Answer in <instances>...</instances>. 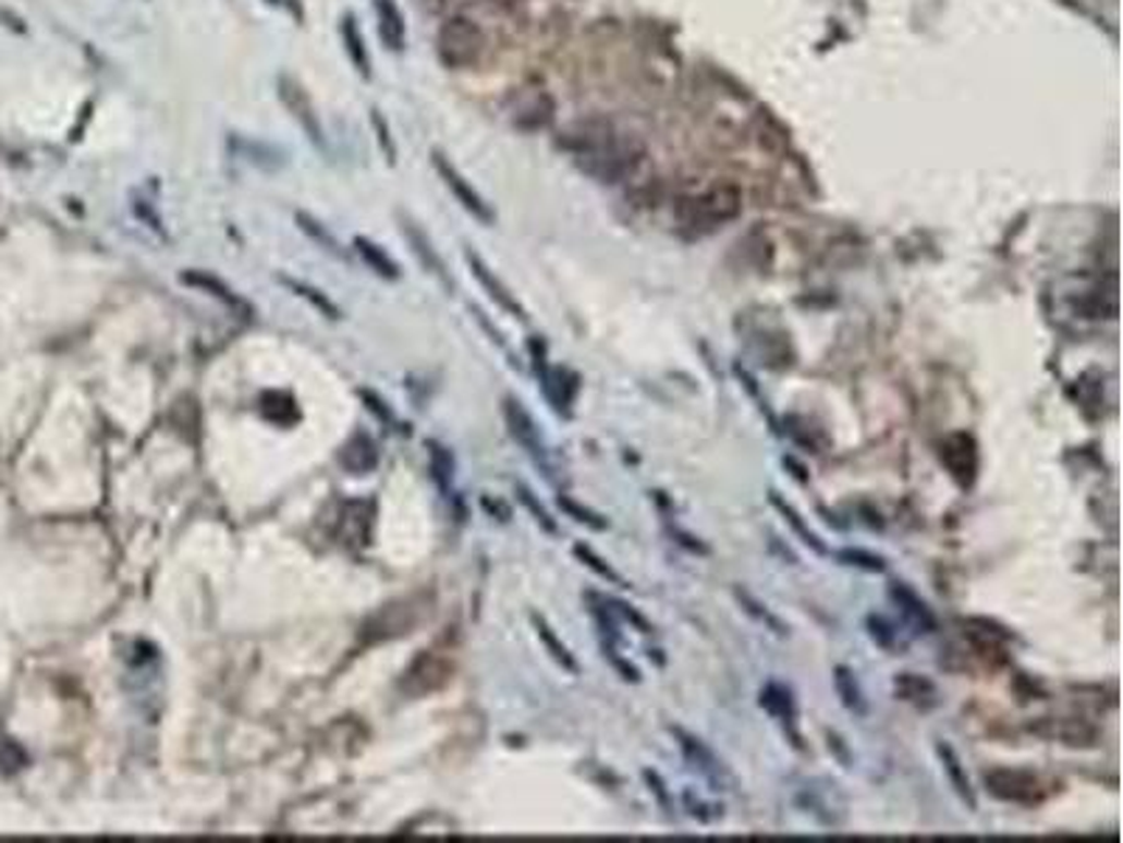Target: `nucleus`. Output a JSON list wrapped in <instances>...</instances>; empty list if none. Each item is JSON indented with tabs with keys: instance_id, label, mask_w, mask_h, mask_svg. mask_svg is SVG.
Returning <instances> with one entry per match:
<instances>
[{
	"instance_id": "f257e3e1",
	"label": "nucleus",
	"mask_w": 1123,
	"mask_h": 843,
	"mask_svg": "<svg viewBox=\"0 0 1123 843\" xmlns=\"http://www.w3.org/2000/svg\"><path fill=\"white\" fill-rule=\"evenodd\" d=\"M578 169L599 183H619L644 161V147L630 135H615L610 127L582 124L565 140Z\"/></svg>"
},
{
	"instance_id": "f03ea898",
	"label": "nucleus",
	"mask_w": 1123,
	"mask_h": 843,
	"mask_svg": "<svg viewBox=\"0 0 1123 843\" xmlns=\"http://www.w3.org/2000/svg\"><path fill=\"white\" fill-rule=\"evenodd\" d=\"M742 215V192L733 183H719L683 206V222L697 234L717 231Z\"/></svg>"
},
{
	"instance_id": "7ed1b4c3",
	"label": "nucleus",
	"mask_w": 1123,
	"mask_h": 843,
	"mask_svg": "<svg viewBox=\"0 0 1123 843\" xmlns=\"http://www.w3.org/2000/svg\"><path fill=\"white\" fill-rule=\"evenodd\" d=\"M436 51L441 62L450 68H473L486 51V34L480 32L473 17H450L441 23L439 37H436Z\"/></svg>"
},
{
	"instance_id": "20e7f679",
	"label": "nucleus",
	"mask_w": 1123,
	"mask_h": 843,
	"mask_svg": "<svg viewBox=\"0 0 1123 843\" xmlns=\"http://www.w3.org/2000/svg\"><path fill=\"white\" fill-rule=\"evenodd\" d=\"M503 414L505 425H509V433L514 436V442L528 453L534 464H537L548 478H551V462H548V448L542 442V433H539L537 422L528 411L523 408V402L514 400V396H505L503 400Z\"/></svg>"
},
{
	"instance_id": "39448f33",
	"label": "nucleus",
	"mask_w": 1123,
	"mask_h": 843,
	"mask_svg": "<svg viewBox=\"0 0 1123 843\" xmlns=\"http://www.w3.org/2000/svg\"><path fill=\"white\" fill-rule=\"evenodd\" d=\"M984 784L991 796L1014 804H1039L1045 798V787L1037 773L1017 768H998L984 773Z\"/></svg>"
},
{
	"instance_id": "423d86ee",
	"label": "nucleus",
	"mask_w": 1123,
	"mask_h": 843,
	"mask_svg": "<svg viewBox=\"0 0 1123 843\" xmlns=\"http://www.w3.org/2000/svg\"><path fill=\"white\" fill-rule=\"evenodd\" d=\"M432 169L439 172L441 183H444V186L450 188L452 197H455V200H459L461 206H464L466 211H469V215L475 217V220L486 222V225H492L495 215H492V208H489V203H486L484 197H480L478 188H475L473 183L466 181L464 174H461L459 169H455V163H452L444 152H439V149H432Z\"/></svg>"
},
{
	"instance_id": "0eeeda50",
	"label": "nucleus",
	"mask_w": 1123,
	"mask_h": 843,
	"mask_svg": "<svg viewBox=\"0 0 1123 843\" xmlns=\"http://www.w3.org/2000/svg\"><path fill=\"white\" fill-rule=\"evenodd\" d=\"M279 99L281 105L293 113V119L298 121L306 138L313 140L318 149H324V124H320L318 110H315L313 99H309V94L304 90V85H301L298 80H293V76H279Z\"/></svg>"
},
{
	"instance_id": "6e6552de",
	"label": "nucleus",
	"mask_w": 1123,
	"mask_h": 843,
	"mask_svg": "<svg viewBox=\"0 0 1123 843\" xmlns=\"http://www.w3.org/2000/svg\"><path fill=\"white\" fill-rule=\"evenodd\" d=\"M669 731H672L674 740H678L685 762L692 765L694 770H699V777L708 779V782H711L717 790L728 784V770H724L722 759H719L717 754H713V750L708 748V745H705L697 734L685 731L683 725H672Z\"/></svg>"
},
{
	"instance_id": "1a4fd4ad",
	"label": "nucleus",
	"mask_w": 1123,
	"mask_h": 843,
	"mask_svg": "<svg viewBox=\"0 0 1123 843\" xmlns=\"http://www.w3.org/2000/svg\"><path fill=\"white\" fill-rule=\"evenodd\" d=\"M941 462L961 487H972L977 473V444L969 433H955L941 444Z\"/></svg>"
},
{
	"instance_id": "9d476101",
	"label": "nucleus",
	"mask_w": 1123,
	"mask_h": 843,
	"mask_svg": "<svg viewBox=\"0 0 1123 843\" xmlns=\"http://www.w3.org/2000/svg\"><path fill=\"white\" fill-rule=\"evenodd\" d=\"M466 261H469V268H473L475 279L480 281V288H484L486 293H489V298H492V302L498 304V307H503L505 313H512L514 318H525L523 304H520L517 298H514L512 290L505 288L503 281H500L498 276L492 273V268H489V265H486V261L480 259L478 254H475V251H466Z\"/></svg>"
},
{
	"instance_id": "9b49d317",
	"label": "nucleus",
	"mask_w": 1123,
	"mask_h": 843,
	"mask_svg": "<svg viewBox=\"0 0 1123 843\" xmlns=\"http://www.w3.org/2000/svg\"><path fill=\"white\" fill-rule=\"evenodd\" d=\"M340 37H343L346 54L349 60H352V65L357 68V74L363 76V80H371V51H368L363 28H359L357 17H354L352 12L343 14V21H340Z\"/></svg>"
},
{
	"instance_id": "f8f14e48",
	"label": "nucleus",
	"mask_w": 1123,
	"mask_h": 843,
	"mask_svg": "<svg viewBox=\"0 0 1123 843\" xmlns=\"http://www.w3.org/2000/svg\"><path fill=\"white\" fill-rule=\"evenodd\" d=\"M936 750H938V759H941V765H944V773H947V779H950L952 790H955L957 796H961V802H964L969 810H977L975 787H972L969 773H966L964 762H961V757H957V750L952 748L950 743H938Z\"/></svg>"
},
{
	"instance_id": "ddd939ff",
	"label": "nucleus",
	"mask_w": 1123,
	"mask_h": 843,
	"mask_svg": "<svg viewBox=\"0 0 1123 843\" xmlns=\"http://www.w3.org/2000/svg\"><path fill=\"white\" fill-rule=\"evenodd\" d=\"M542 389H546V396L551 400L553 411L562 416H571L573 396H576L578 389V377L567 368H548V375L542 377Z\"/></svg>"
},
{
	"instance_id": "4468645a",
	"label": "nucleus",
	"mask_w": 1123,
	"mask_h": 843,
	"mask_svg": "<svg viewBox=\"0 0 1123 843\" xmlns=\"http://www.w3.org/2000/svg\"><path fill=\"white\" fill-rule=\"evenodd\" d=\"M374 12H377L379 37H382L388 51H402L405 48V17H402L396 0H374Z\"/></svg>"
},
{
	"instance_id": "2eb2a0df",
	"label": "nucleus",
	"mask_w": 1123,
	"mask_h": 843,
	"mask_svg": "<svg viewBox=\"0 0 1123 843\" xmlns=\"http://www.w3.org/2000/svg\"><path fill=\"white\" fill-rule=\"evenodd\" d=\"M180 279L186 281L188 288H197L203 290V293L213 295V298H220L225 307L231 309H240V313H251V307H247V302L242 298L236 290H231L222 279H217L213 273H206V270H186V273L180 276Z\"/></svg>"
},
{
	"instance_id": "dca6fc26",
	"label": "nucleus",
	"mask_w": 1123,
	"mask_h": 843,
	"mask_svg": "<svg viewBox=\"0 0 1123 843\" xmlns=\"http://www.w3.org/2000/svg\"><path fill=\"white\" fill-rule=\"evenodd\" d=\"M891 599L899 604V608H902L904 616L911 619V622L916 624L921 633H932V630L938 627L936 616H932V610L927 608V602H924L921 596H918L913 588H907L904 583L891 585Z\"/></svg>"
},
{
	"instance_id": "f3484780",
	"label": "nucleus",
	"mask_w": 1123,
	"mask_h": 843,
	"mask_svg": "<svg viewBox=\"0 0 1123 843\" xmlns=\"http://www.w3.org/2000/svg\"><path fill=\"white\" fill-rule=\"evenodd\" d=\"M893 689H896V697L913 702L918 709H936L938 706V689L936 683L927 681V677L916 675V672H902L893 681Z\"/></svg>"
},
{
	"instance_id": "a211bd4d",
	"label": "nucleus",
	"mask_w": 1123,
	"mask_h": 843,
	"mask_svg": "<svg viewBox=\"0 0 1123 843\" xmlns=\"http://www.w3.org/2000/svg\"><path fill=\"white\" fill-rule=\"evenodd\" d=\"M758 702H761V709L770 711L784 729H795L798 709H795V697H792V692L786 689V686H781V683H767L765 689H761V695H758ZM792 734H795V731H792Z\"/></svg>"
},
{
	"instance_id": "6ab92c4d",
	"label": "nucleus",
	"mask_w": 1123,
	"mask_h": 843,
	"mask_svg": "<svg viewBox=\"0 0 1123 843\" xmlns=\"http://www.w3.org/2000/svg\"><path fill=\"white\" fill-rule=\"evenodd\" d=\"M770 503L778 509V512H781V515H784V521L790 523L792 532H795V535L801 537V542H804V546H809V549L815 551V554H820V557L829 554V549H826V546H823V540H820V537L815 535V532H811L809 526H806V521H804V517H801V512L795 506H792L790 501H784V498L778 496V492H770Z\"/></svg>"
},
{
	"instance_id": "aec40b11",
	"label": "nucleus",
	"mask_w": 1123,
	"mask_h": 843,
	"mask_svg": "<svg viewBox=\"0 0 1123 843\" xmlns=\"http://www.w3.org/2000/svg\"><path fill=\"white\" fill-rule=\"evenodd\" d=\"M532 624H534V630H537L539 642L546 644V649H548V652H551L553 661H557L559 667H562V670H567V672H573V675H576V672H578L576 658H573V652H571V649H567V644L562 642V638H559L557 633H553L551 624H548L546 619L539 616V613H532Z\"/></svg>"
},
{
	"instance_id": "412c9836",
	"label": "nucleus",
	"mask_w": 1123,
	"mask_h": 843,
	"mask_svg": "<svg viewBox=\"0 0 1123 843\" xmlns=\"http://www.w3.org/2000/svg\"><path fill=\"white\" fill-rule=\"evenodd\" d=\"M354 251H357L368 268H371L374 273L382 276V279H391V281L400 279V265L391 259V254H388L382 245L366 240V236H357V240H354Z\"/></svg>"
},
{
	"instance_id": "4be33fe9",
	"label": "nucleus",
	"mask_w": 1123,
	"mask_h": 843,
	"mask_svg": "<svg viewBox=\"0 0 1123 843\" xmlns=\"http://www.w3.org/2000/svg\"><path fill=\"white\" fill-rule=\"evenodd\" d=\"M834 689H838V697L845 709L854 711L857 717L868 714V702H865L857 677H854V672H851L849 667H843V663L834 667Z\"/></svg>"
},
{
	"instance_id": "5701e85b",
	"label": "nucleus",
	"mask_w": 1123,
	"mask_h": 843,
	"mask_svg": "<svg viewBox=\"0 0 1123 843\" xmlns=\"http://www.w3.org/2000/svg\"><path fill=\"white\" fill-rule=\"evenodd\" d=\"M405 236H407V242H411L413 254H416L422 259V265H425V268L430 270V273L439 276V279L450 281V279H447L444 261H441L439 254L432 251V245H430V240H427V234H425V231H422L419 225H416V222L407 220V217H405Z\"/></svg>"
},
{
	"instance_id": "b1692460",
	"label": "nucleus",
	"mask_w": 1123,
	"mask_h": 843,
	"mask_svg": "<svg viewBox=\"0 0 1123 843\" xmlns=\"http://www.w3.org/2000/svg\"><path fill=\"white\" fill-rule=\"evenodd\" d=\"M551 113H553V105L551 99H548L546 94H534L532 99L523 101V105H517V113H514V121H517L520 127H542V124H548L551 121Z\"/></svg>"
},
{
	"instance_id": "393cba45",
	"label": "nucleus",
	"mask_w": 1123,
	"mask_h": 843,
	"mask_svg": "<svg viewBox=\"0 0 1123 843\" xmlns=\"http://www.w3.org/2000/svg\"><path fill=\"white\" fill-rule=\"evenodd\" d=\"M343 464H346L352 473L363 476V473H368V469L377 464V444L363 433L354 436V442L349 444L346 453H343Z\"/></svg>"
},
{
	"instance_id": "a878e982",
	"label": "nucleus",
	"mask_w": 1123,
	"mask_h": 843,
	"mask_svg": "<svg viewBox=\"0 0 1123 843\" xmlns=\"http://www.w3.org/2000/svg\"><path fill=\"white\" fill-rule=\"evenodd\" d=\"M733 594H736L739 604H742V610H745L747 616H753V619H756V622H761V624H765V627H770L772 633H776V636H786V624L781 622V619H778V616H772L770 608H767L765 602H758V599L750 594V590L736 588V590H733Z\"/></svg>"
},
{
	"instance_id": "bb28decb",
	"label": "nucleus",
	"mask_w": 1123,
	"mask_h": 843,
	"mask_svg": "<svg viewBox=\"0 0 1123 843\" xmlns=\"http://www.w3.org/2000/svg\"><path fill=\"white\" fill-rule=\"evenodd\" d=\"M573 554H576L578 560L585 562V565L593 571V574H599L601 579H607V583L619 585V588H630V583H626L624 576H621L619 571L612 569V565L605 560V557H599V554H596V551L590 549V546H585V542H576V546H573Z\"/></svg>"
},
{
	"instance_id": "cd10ccee",
	"label": "nucleus",
	"mask_w": 1123,
	"mask_h": 843,
	"mask_svg": "<svg viewBox=\"0 0 1123 843\" xmlns=\"http://www.w3.org/2000/svg\"><path fill=\"white\" fill-rule=\"evenodd\" d=\"M295 222H298L301 231L313 236V240L318 242V245L324 251H329V254H332V256H340V259L346 256V254H343V248H340V242L334 240L332 234H329V228H326L324 222L315 220L313 215H304V211H298V215H295Z\"/></svg>"
},
{
	"instance_id": "c85d7f7f",
	"label": "nucleus",
	"mask_w": 1123,
	"mask_h": 843,
	"mask_svg": "<svg viewBox=\"0 0 1123 843\" xmlns=\"http://www.w3.org/2000/svg\"><path fill=\"white\" fill-rule=\"evenodd\" d=\"M838 560L843 562V565H851V569L868 571V574H882V571L888 569L884 557L874 554V551H865V549H840Z\"/></svg>"
},
{
	"instance_id": "c756f323",
	"label": "nucleus",
	"mask_w": 1123,
	"mask_h": 843,
	"mask_svg": "<svg viewBox=\"0 0 1123 843\" xmlns=\"http://www.w3.org/2000/svg\"><path fill=\"white\" fill-rule=\"evenodd\" d=\"M281 281H284V284L290 290H295V293H298L301 298H306V302H313L315 307H318L324 315H329V318H340V309L334 307L332 298H329V295H326V293H320V290H315L313 284H304V281L290 279V276H281Z\"/></svg>"
},
{
	"instance_id": "7c9ffc66",
	"label": "nucleus",
	"mask_w": 1123,
	"mask_h": 843,
	"mask_svg": "<svg viewBox=\"0 0 1123 843\" xmlns=\"http://www.w3.org/2000/svg\"><path fill=\"white\" fill-rule=\"evenodd\" d=\"M517 498H520V503H523V506L528 509V512H532L534 521L539 523V529L548 532V535H557V532H559L557 529V521H553L551 512H548V509L537 501V496H534L532 489L525 487V484H517Z\"/></svg>"
},
{
	"instance_id": "2f4dec72",
	"label": "nucleus",
	"mask_w": 1123,
	"mask_h": 843,
	"mask_svg": "<svg viewBox=\"0 0 1123 843\" xmlns=\"http://www.w3.org/2000/svg\"><path fill=\"white\" fill-rule=\"evenodd\" d=\"M559 509H565L573 521L585 523V526H590V529H596V532H605L607 526H610L605 515H599V512H593V509L582 506V503H576L573 498H567V496H559Z\"/></svg>"
},
{
	"instance_id": "473e14b6",
	"label": "nucleus",
	"mask_w": 1123,
	"mask_h": 843,
	"mask_svg": "<svg viewBox=\"0 0 1123 843\" xmlns=\"http://www.w3.org/2000/svg\"><path fill=\"white\" fill-rule=\"evenodd\" d=\"M427 448H430L432 473H436V478H439V481H441V487H450L452 469H455V462H452V453L447 448H441V444H436V442H427Z\"/></svg>"
},
{
	"instance_id": "72a5a7b5",
	"label": "nucleus",
	"mask_w": 1123,
	"mask_h": 843,
	"mask_svg": "<svg viewBox=\"0 0 1123 843\" xmlns=\"http://www.w3.org/2000/svg\"><path fill=\"white\" fill-rule=\"evenodd\" d=\"M868 633H871V638L882 649H893V647H896V627H893V624L888 622V619H884V616H877V613H871V616H868Z\"/></svg>"
},
{
	"instance_id": "f704fd0d",
	"label": "nucleus",
	"mask_w": 1123,
	"mask_h": 843,
	"mask_svg": "<svg viewBox=\"0 0 1123 843\" xmlns=\"http://www.w3.org/2000/svg\"><path fill=\"white\" fill-rule=\"evenodd\" d=\"M371 127L377 130V140H379V147H382V152H386L388 163L396 161V144H393V138H391V127H388L386 115L379 113V110H371Z\"/></svg>"
},
{
	"instance_id": "c9c22d12",
	"label": "nucleus",
	"mask_w": 1123,
	"mask_h": 843,
	"mask_svg": "<svg viewBox=\"0 0 1123 843\" xmlns=\"http://www.w3.org/2000/svg\"><path fill=\"white\" fill-rule=\"evenodd\" d=\"M610 604H612V608H615V613H619L621 619H626V622H630V624H635V627H638V633H651V624L646 622L644 616H640L638 610L630 608V604H626V602H619V599H610Z\"/></svg>"
},
{
	"instance_id": "e433bc0d",
	"label": "nucleus",
	"mask_w": 1123,
	"mask_h": 843,
	"mask_svg": "<svg viewBox=\"0 0 1123 843\" xmlns=\"http://www.w3.org/2000/svg\"><path fill=\"white\" fill-rule=\"evenodd\" d=\"M672 535L678 537V542H680V546H685V549L697 551V554H708V546H705V542H699L694 535H685V532H680V529H674Z\"/></svg>"
},
{
	"instance_id": "4c0bfd02",
	"label": "nucleus",
	"mask_w": 1123,
	"mask_h": 843,
	"mask_svg": "<svg viewBox=\"0 0 1123 843\" xmlns=\"http://www.w3.org/2000/svg\"><path fill=\"white\" fill-rule=\"evenodd\" d=\"M644 779H646V782L651 784V790H655V793H658L660 804H666V807H669V793H666L663 779H660L658 773H655V770H644Z\"/></svg>"
},
{
	"instance_id": "58836bf2",
	"label": "nucleus",
	"mask_w": 1123,
	"mask_h": 843,
	"mask_svg": "<svg viewBox=\"0 0 1123 843\" xmlns=\"http://www.w3.org/2000/svg\"><path fill=\"white\" fill-rule=\"evenodd\" d=\"M492 3H498V7H514L520 0H492Z\"/></svg>"
}]
</instances>
